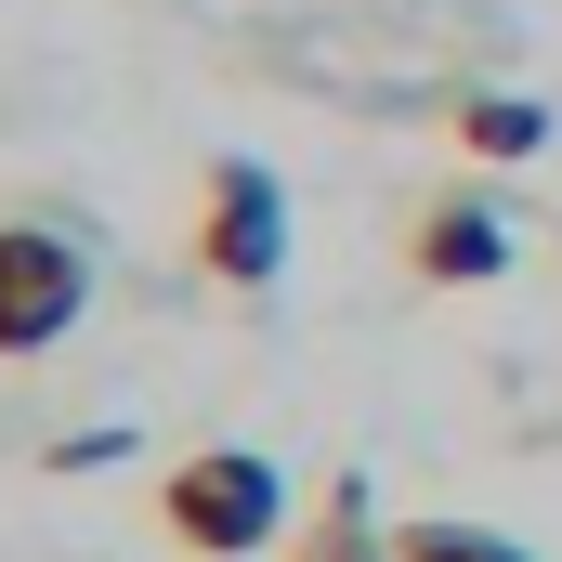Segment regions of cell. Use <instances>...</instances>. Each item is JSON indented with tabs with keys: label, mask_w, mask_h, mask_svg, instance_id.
Here are the masks:
<instances>
[{
	"label": "cell",
	"mask_w": 562,
	"mask_h": 562,
	"mask_svg": "<svg viewBox=\"0 0 562 562\" xmlns=\"http://www.w3.org/2000/svg\"><path fill=\"white\" fill-rule=\"evenodd\" d=\"M157 524H170V550H196V562H249L288 524V471L262 445H196V458H170Z\"/></svg>",
	"instance_id": "obj_1"
},
{
	"label": "cell",
	"mask_w": 562,
	"mask_h": 562,
	"mask_svg": "<svg viewBox=\"0 0 562 562\" xmlns=\"http://www.w3.org/2000/svg\"><path fill=\"white\" fill-rule=\"evenodd\" d=\"M196 276L210 288H276L288 276V196H276V170H249V157H210V170H196Z\"/></svg>",
	"instance_id": "obj_2"
},
{
	"label": "cell",
	"mask_w": 562,
	"mask_h": 562,
	"mask_svg": "<svg viewBox=\"0 0 562 562\" xmlns=\"http://www.w3.org/2000/svg\"><path fill=\"white\" fill-rule=\"evenodd\" d=\"M92 301V249L66 223H0V367L13 353H53Z\"/></svg>",
	"instance_id": "obj_3"
},
{
	"label": "cell",
	"mask_w": 562,
	"mask_h": 562,
	"mask_svg": "<svg viewBox=\"0 0 562 562\" xmlns=\"http://www.w3.org/2000/svg\"><path fill=\"white\" fill-rule=\"evenodd\" d=\"M406 276L419 288H497L510 276V223L484 196H431L419 223H406Z\"/></svg>",
	"instance_id": "obj_4"
},
{
	"label": "cell",
	"mask_w": 562,
	"mask_h": 562,
	"mask_svg": "<svg viewBox=\"0 0 562 562\" xmlns=\"http://www.w3.org/2000/svg\"><path fill=\"white\" fill-rule=\"evenodd\" d=\"M458 144H471V157H537V144H550V105H524V92H458Z\"/></svg>",
	"instance_id": "obj_5"
},
{
	"label": "cell",
	"mask_w": 562,
	"mask_h": 562,
	"mask_svg": "<svg viewBox=\"0 0 562 562\" xmlns=\"http://www.w3.org/2000/svg\"><path fill=\"white\" fill-rule=\"evenodd\" d=\"M301 562H393V537H380V510H367V484H353V471L327 484V510H314Z\"/></svg>",
	"instance_id": "obj_6"
},
{
	"label": "cell",
	"mask_w": 562,
	"mask_h": 562,
	"mask_svg": "<svg viewBox=\"0 0 562 562\" xmlns=\"http://www.w3.org/2000/svg\"><path fill=\"white\" fill-rule=\"evenodd\" d=\"M393 562H537V550H510L484 524H393Z\"/></svg>",
	"instance_id": "obj_7"
}]
</instances>
